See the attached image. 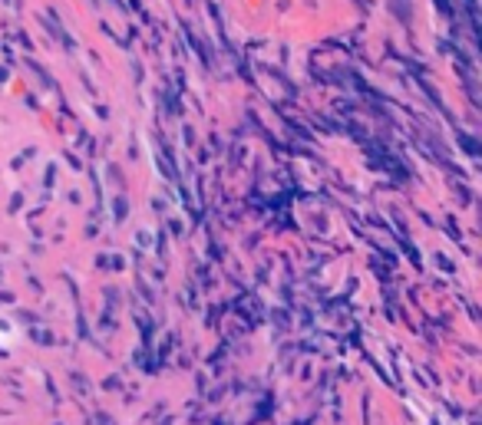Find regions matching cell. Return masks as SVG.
I'll use <instances>...</instances> for the list:
<instances>
[]
</instances>
